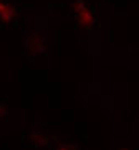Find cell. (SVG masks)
<instances>
[{"label": "cell", "mask_w": 139, "mask_h": 150, "mask_svg": "<svg viewBox=\"0 0 139 150\" xmlns=\"http://www.w3.org/2000/svg\"><path fill=\"white\" fill-rule=\"evenodd\" d=\"M14 15H15L14 7H12L10 4H7V2H4V0H0V22L2 23L12 22Z\"/></svg>", "instance_id": "1"}]
</instances>
